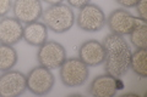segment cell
Returning <instances> with one entry per match:
<instances>
[{
  "label": "cell",
  "mask_w": 147,
  "mask_h": 97,
  "mask_svg": "<svg viewBox=\"0 0 147 97\" xmlns=\"http://www.w3.org/2000/svg\"><path fill=\"white\" fill-rule=\"evenodd\" d=\"M13 17L21 23H32L42 17L43 6L40 0H15L12 3Z\"/></svg>",
  "instance_id": "obj_9"
},
{
  "label": "cell",
  "mask_w": 147,
  "mask_h": 97,
  "mask_svg": "<svg viewBox=\"0 0 147 97\" xmlns=\"http://www.w3.org/2000/svg\"><path fill=\"white\" fill-rule=\"evenodd\" d=\"M130 41L136 49H146L147 46V24L146 22L140 24L139 27L131 32L130 34Z\"/></svg>",
  "instance_id": "obj_16"
},
{
  "label": "cell",
  "mask_w": 147,
  "mask_h": 97,
  "mask_svg": "<svg viewBox=\"0 0 147 97\" xmlns=\"http://www.w3.org/2000/svg\"><path fill=\"white\" fill-rule=\"evenodd\" d=\"M67 58L65 48L58 41L47 40L44 44L38 46L37 61L40 66L50 69H58Z\"/></svg>",
  "instance_id": "obj_7"
},
{
  "label": "cell",
  "mask_w": 147,
  "mask_h": 97,
  "mask_svg": "<svg viewBox=\"0 0 147 97\" xmlns=\"http://www.w3.org/2000/svg\"><path fill=\"white\" fill-rule=\"evenodd\" d=\"M12 9V0H0V18L6 16Z\"/></svg>",
  "instance_id": "obj_18"
},
{
  "label": "cell",
  "mask_w": 147,
  "mask_h": 97,
  "mask_svg": "<svg viewBox=\"0 0 147 97\" xmlns=\"http://www.w3.org/2000/svg\"><path fill=\"white\" fill-rule=\"evenodd\" d=\"M43 23L57 34L66 33L75 24V13L66 4L49 5L42 13Z\"/></svg>",
  "instance_id": "obj_2"
},
{
  "label": "cell",
  "mask_w": 147,
  "mask_h": 97,
  "mask_svg": "<svg viewBox=\"0 0 147 97\" xmlns=\"http://www.w3.org/2000/svg\"><path fill=\"white\" fill-rule=\"evenodd\" d=\"M115 86H117V90H123L124 89V82L120 78H115Z\"/></svg>",
  "instance_id": "obj_21"
},
{
  "label": "cell",
  "mask_w": 147,
  "mask_h": 97,
  "mask_svg": "<svg viewBox=\"0 0 147 97\" xmlns=\"http://www.w3.org/2000/svg\"><path fill=\"white\" fill-rule=\"evenodd\" d=\"M59 77L64 86L79 87L87 81L90 77V68L79 57L66 58L59 69Z\"/></svg>",
  "instance_id": "obj_3"
},
{
  "label": "cell",
  "mask_w": 147,
  "mask_h": 97,
  "mask_svg": "<svg viewBox=\"0 0 147 97\" xmlns=\"http://www.w3.org/2000/svg\"><path fill=\"white\" fill-rule=\"evenodd\" d=\"M24 36V26L16 17L4 16L0 18V44L16 45Z\"/></svg>",
  "instance_id": "obj_10"
},
{
  "label": "cell",
  "mask_w": 147,
  "mask_h": 97,
  "mask_svg": "<svg viewBox=\"0 0 147 97\" xmlns=\"http://www.w3.org/2000/svg\"><path fill=\"white\" fill-rule=\"evenodd\" d=\"M42 1L47 3L48 5H57V4H61L64 0H42Z\"/></svg>",
  "instance_id": "obj_22"
},
{
  "label": "cell",
  "mask_w": 147,
  "mask_h": 97,
  "mask_svg": "<svg viewBox=\"0 0 147 97\" xmlns=\"http://www.w3.org/2000/svg\"><path fill=\"white\" fill-rule=\"evenodd\" d=\"M142 23H145V21L134 16L126 9H115L109 13L105 24H108V28L112 33L125 36Z\"/></svg>",
  "instance_id": "obj_6"
},
{
  "label": "cell",
  "mask_w": 147,
  "mask_h": 97,
  "mask_svg": "<svg viewBox=\"0 0 147 97\" xmlns=\"http://www.w3.org/2000/svg\"><path fill=\"white\" fill-rule=\"evenodd\" d=\"M22 39L31 46H40L48 40V28L43 22L36 21L27 23L24 27V36Z\"/></svg>",
  "instance_id": "obj_13"
},
{
  "label": "cell",
  "mask_w": 147,
  "mask_h": 97,
  "mask_svg": "<svg viewBox=\"0 0 147 97\" xmlns=\"http://www.w3.org/2000/svg\"><path fill=\"white\" fill-rule=\"evenodd\" d=\"M147 53L146 49H136V51L131 52L130 58V69L135 73L137 77L145 79L147 78Z\"/></svg>",
  "instance_id": "obj_15"
},
{
  "label": "cell",
  "mask_w": 147,
  "mask_h": 97,
  "mask_svg": "<svg viewBox=\"0 0 147 97\" xmlns=\"http://www.w3.org/2000/svg\"><path fill=\"white\" fill-rule=\"evenodd\" d=\"M27 90L36 96L48 95L53 90L55 84V78L52 71L43 66L33 67L26 74Z\"/></svg>",
  "instance_id": "obj_5"
},
{
  "label": "cell",
  "mask_w": 147,
  "mask_h": 97,
  "mask_svg": "<svg viewBox=\"0 0 147 97\" xmlns=\"http://www.w3.org/2000/svg\"><path fill=\"white\" fill-rule=\"evenodd\" d=\"M77 27L88 33L99 32L104 28L107 17L104 11L96 4H87L86 6L79 9V13L75 18Z\"/></svg>",
  "instance_id": "obj_4"
},
{
  "label": "cell",
  "mask_w": 147,
  "mask_h": 97,
  "mask_svg": "<svg viewBox=\"0 0 147 97\" xmlns=\"http://www.w3.org/2000/svg\"><path fill=\"white\" fill-rule=\"evenodd\" d=\"M115 1L119 4V5H121L123 7L131 9V7H135V5L137 4L139 0H115Z\"/></svg>",
  "instance_id": "obj_20"
},
{
  "label": "cell",
  "mask_w": 147,
  "mask_h": 97,
  "mask_svg": "<svg viewBox=\"0 0 147 97\" xmlns=\"http://www.w3.org/2000/svg\"><path fill=\"white\" fill-rule=\"evenodd\" d=\"M67 5L74 9H81L91 3V0H66Z\"/></svg>",
  "instance_id": "obj_19"
},
{
  "label": "cell",
  "mask_w": 147,
  "mask_h": 97,
  "mask_svg": "<svg viewBox=\"0 0 147 97\" xmlns=\"http://www.w3.org/2000/svg\"><path fill=\"white\" fill-rule=\"evenodd\" d=\"M117 91L115 77H112L107 73L96 77L87 89V92L93 97H113L115 96Z\"/></svg>",
  "instance_id": "obj_12"
},
{
  "label": "cell",
  "mask_w": 147,
  "mask_h": 97,
  "mask_svg": "<svg viewBox=\"0 0 147 97\" xmlns=\"http://www.w3.org/2000/svg\"><path fill=\"white\" fill-rule=\"evenodd\" d=\"M135 7H136L139 18H141L142 21L146 22L147 21V0H139Z\"/></svg>",
  "instance_id": "obj_17"
},
{
  "label": "cell",
  "mask_w": 147,
  "mask_h": 97,
  "mask_svg": "<svg viewBox=\"0 0 147 97\" xmlns=\"http://www.w3.org/2000/svg\"><path fill=\"white\" fill-rule=\"evenodd\" d=\"M26 90V74L22 72L10 69L0 74V97H18Z\"/></svg>",
  "instance_id": "obj_8"
},
{
  "label": "cell",
  "mask_w": 147,
  "mask_h": 97,
  "mask_svg": "<svg viewBox=\"0 0 147 97\" xmlns=\"http://www.w3.org/2000/svg\"><path fill=\"white\" fill-rule=\"evenodd\" d=\"M18 61L17 51L12 45L0 44V72L10 71Z\"/></svg>",
  "instance_id": "obj_14"
},
{
  "label": "cell",
  "mask_w": 147,
  "mask_h": 97,
  "mask_svg": "<svg viewBox=\"0 0 147 97\" xmlns=\"http://www.w3.org/2000/svg\"><path fill=\"white\" fill-rule=\"evenodd\" d=\"M103 48L105 52L104 71L107 74L121 78L130 69L131 49L124 36L110 33L105 35L103 40Z\"/></svg>",
  "instance_id": "obj_1"
},
{
  "label": "cell",
  "mask_w": 147,
  "mask_h": 97,
  "mask_svg": "<svg viewBox=\"0 0 147 97\" xmlns=\"http://www.w3.org/2000/svg\"><path fill=\"white\" fill-rule=\"evenodd\" d=\"M79 58L88 67L99 66L104 62L105 52L103 44L98 40H86L79 48Z\"/></svg>",
  "instance_id": "obj_11"
}]
</instances>
